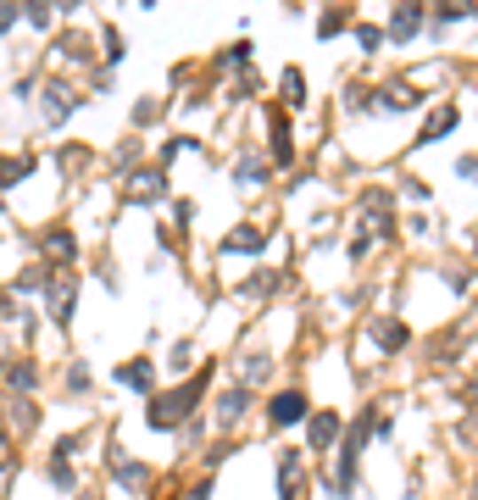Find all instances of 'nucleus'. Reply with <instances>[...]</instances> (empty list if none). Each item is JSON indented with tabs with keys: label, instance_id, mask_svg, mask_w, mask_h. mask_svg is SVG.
Instances as JSON below:
<instances>
[{
	"label": "nucleus",
	"instance_id": "nucleus-1",
	"mask_svg": "<svg viewBox=\"0 0 478 500\" xmlns=\"http://www.w3.org/2000/svg\"><path fill=\"white\" fill-rule=\"evenodd\" d=\"M200 389H206V372H200L195 384H184V389H173V395H156V401H151V411H145V417H151V428H178L184 417L195 411V401H200Z\"/></svg>",
	"mask_w": 478,
	"mask_h": 500
},
{
	"label": "nucleus",
	"instance_id": "nucleus-2",
	"mask_svg": "<svg viewBox=\"0 0 478 500\" xmlns=\"http://www.w3.org/2000/svg\"><path fill=\"white\" fill-rule=\"evenodd\" d=\"M306 395L301 389H278L273 395V401H267V423H273V428H295V423H306Z\"/></svg>",
	"mask_w": 478,
	"mask_h": 500
},
{
	"label": "nucleus",
	"instance_id": "nucleus-3",
	"mask_svg": "<svg viewBox=\"0 0 478 500\" xmlns=\"http://www.w3.org/2000/svg\"><path fill=\"white\" fill-rule=\"evenodd\" d=\"M73 301H78V278H73V273H61V278L45 289V306H51V323H56V328H67V323H73Z\"/></svg>",
	"mask_w": 478,
	"mask_h": 500
},
{
	"label": "nucleus",
	"instance_id": "nucleus-4",
	"mask_svg": "<svg viewBox=\"0 0 478 500\" xmlns=\"http://www.w3.org/2000/svg\"><path fill=\"white\" fill-rule=\"evenodd\" d=\"M78 100H84V95H73L61 78H51V83H45V100H39V112H45V122H67V117L78 112Z\"/></svg>",
	"mask_w": 478,
	"mask_h": 500
},
{
	"label": "nucleus",
	"instance_id": "nucleus-5",
	"mask_svg": "<svg viewBox=\"0 0 478 500\" xmlns=\"http://www.w3.org/2000/svg\"><path fill=\"white\" fill-rule=\"evenodd\" d=\"M423 95L411 83H389V90H372V112H418Z\"/></svg>",
	"mask_w": 478,
	"mask_h": 500
},
{
	"label": "nucleus",
	"instance_id": "nucleus-6",
	"mask_svg": "<svg viewBox=\"0 0 478 500\" xmlns=\"http://www.w3.org/2000/svg\"><path fill=\"white\" fill-rule=\"evenodd\" d=\"M306 440H311V450H334L340 417H334V411H311V417H306Z\"/></svg>",
	"mask_w": 478,
	"mask_h": 500
},
{
	"label": "nucleus",
	"instance_id": "nucleus-7",
	"mask_svg": "<svg viewBox=\"0 0 478 500\" xmlns=\"http://www.w3.org/2000/svg\"><path fill=\"white\" fill-rule=\"evenodd\" d=\"M367 333H372V345L379 350H406V323H395V317H367Z\"/></svg>",
	"mask_w": 478,
	"mask_h": 500
},
{
	"label": "nucleus",
	"instance_id": "nucleus-8",
	"mask_svg": "<svg viewBox=\"0 0 478 500\" xmlns=\"http://www.w3.org/2000/svg\"><path fill=\"white\" fill-rule=\"evenodd\" d=\"M245 411H251V389H245V384H234V389L217 395V423H223V428H234Z\"/></svg>",
	"mask_w": 478,
	"mask_h": 500
},
{
	"label": "nucleus",
	"instance_id": "nucleus-9",
	"mask_svg": "<svg viewBox=\"0 0 478 500\" xmlns=\"http://www.w3.org/2000/svg\"><path fill=\"white\" fill-rule=\"evenodd\" d=\"M456 117H462V112H456L451 100H445V106H434V112H428V122H423V134L411 139V145H434V139H445V134L456 129Z\"/></svg>",
	"mask_w": 478,
	"mask_h": 500
},
{
	"label": "nucleus",
	"instance_id": "nucleus-10",
	"mask_svg": "<svg viewBox=\"0 0 478 500\" xmlns=\"http://www.w3.org/2000/svg\"><path fill=\"white\" fill-rule=\"evenodd\" d=\"M389 206H395V200H389V190H367V195H362V212L372 217V228H379V234H395Z\"/></svg>",
	"mask_w": 478,
	"mask_h": 500
},
{
	"label": "nucleus",
	"instance_id": "nucleus-11",
	"mask_svg": "<svg viewBox=\"0 0 478 500\" xmlns=\"http://www.w3.org/2000/svg\"><path fill=\"white\" fill-rule=\"evenodd\" d=\"M129 195H134V200H161V195H168V178H161L156 167H145V173L129 178Z\"/></svg>",
	"mask_w": 478,
	"mask_h": 500
},
{
	"label": "nucleus",
	"instance_id": "nucleus-12",
	"mask_svg": "<svg viewBox=\"0 0 478 500\" xmlns=\"http://www.w3.org/2000/svg\"><path fill=\"white\" fill-rule=\"evenodd\" d=\"M117 384H129V389H145V395H151V389H156V367L145 362V356H139V362H122V367H117Z\"/></svg>",
	"mask_w": 478,
	"mask_h": 500
},
{
	"label": "nucleus",
	"instance_id": "nucleus-13",
	"mask_svg": "<svg viewBox=\"0 0 478 500\" xmlns=\"http://www.w3.org/2000/svg\"><path fill=\"white\" fill-rule=\"evenodd\" d=\"M423 17H428L423 6H395V12H389V34H395V39H411V34L423 28Z\"/></svg>",
	"mask_w": 478,
	"mask_h": 500
},
{
	"label": "nucleus",
	"instance_id": "nucleus-14",
	"mask_svg": "<svg viewBox=\"0 0 478 500\" xmlns=\"http://www.w3.org/2000/svg\"><path fill=\"white\" fill-rule=\"evenodd\" d=\"M234 178L245 184V190H256V184H267L273 173H267V161H262V156H251V151H245V156L234 161Z\"/></svg>",
	"mask_w": 478,
	"mask_h": 500
},
{
	"label": "nucleus",
	"instance_id": "nucleus-15",
	"mask_svg": "<svg viewBox=\"0 0 478 500\" xmlns=\"http://www.w3.org/2000/svg\"><path fill=\"white\" fill-rule=\"evenodd\" d=\"M262 245H267V234L256 223H245V228H234V234L223 239V256H228V250H245V256H251V250H262Z\"/></svg>",
	"mask_w": 478,
	"mask_h": 500
},
{
	"label": "nucleus",
	"instance_id": "nucleus-16",
	"mask_svg": "<svg viewBox=\"0 0 478 500\" xmlns=\"http://www.w3.org/2000/svg\"><path fill=\"white\" fill-rule=\"evenodd\" d=\"M267 151H273V167H289V161H295V145H289V129H284V117L273 122V145H267Z\"/></svg>",
	"mask_w": 478,
	"mask_h": 500
},
{
	"label": "nucleus",
	"instance_id": "nucleus-17",
	"mask_svg": "<svg viewBox=\"0 0 478 500\" xmlns=\"http://www.w3.org/2000/svg\"><path fill=\"white\" fill-rule=\"evenodd\" d=\"M34 173V156H12V161H0V184H6V190H12V184H23Z\"/></svg>",
	"mask_w": 478,
	"mask_h": 500
},
{
	"label": "nucleus",
	"instance_id": "nucleus-18",
	"mask_svg": "<svg viewBox=\"0 0 478 500\" xmlns=\"http://www.w3.org/2000/svg\"><path fill=\"white\" fill-rule=\"evenodd\" d=\"M284 100H289V106H306V78H301V67H284Z\"/></svg>",
	"mask_w": 478,
	"mask_h": 500
},
{
	"label": "nucleus",
	"instance_id": "nucleus-19",
	"mask_svg": "<svg viewBox=\"0 0 478 500\" xmlns=\"http://www.w3.org/2000/svg\"><path fill=\"white\" fill-rule=\"evenodd\" d=\"M112 467H117V484H122V489H139V484H145V467H139V462H129V456H117Z\"/></svg>",
	"mask_w": 478,
	"mask_h": 500
},
{
	"label": "nucleus",
	"instance_id": "nucleus-20",
	"mask_svg": "<svg viewBox=\"0 0 478 500\" xmlns=\"http://www.w3.org/2000/svg\"><path fill=\"white\" fill-rule=\"evenodd\" d=\"M6 384H12V389H34V384H39V367H34V362H17V367L6 372Z\"/></svg>",
	"mask_w": 478,
	"mask_h": 500
},
{
	"label": "nucleus",
	"instance_id": "nucleus-21",
	"mask_svg": "<svg viewBox=\"0 0 478 500\" xmlns=\"http://www.w3.org/2000/svg\"><path fill=\"white\" fill-rule=\"evenodd\" d=\"M45 250H51L56 262H73V250H78V239H73V234H61V228H56V234L45 239Z\"/></svg>",
	"mask_w": 478,
	"mask_h": 500
},
{
	"label": "nucleus",
	"instance_id": "nucleus-22",
	"mask_svg": "<svg viewBox=\"0 0 478 500\" xmlns=\"http://www.w3.org/2000/svg\"><path fill=\"white\" fill-rule=\"evenodd\" d=\"M267 367H273V356H262V350H256V356H245V389L262 384V379H267Z\"/></svg>",
	"mask_w": 478,
	"mask_h": 500
},
{
	"label": "nucleus",
	"instance_id": "nucleus-23",
	"mask_svg": "<svg viewBox=\"0 0 478 500\" xmlns=\"http://www.w3.org/2000/svg\"><path fill=\"white\" fill-rule=\"evenodd\" d=\"M357 45H362V56H372L384 45V28H372V23H357Z\"/></svg>",
	"mask_w": 478,
	"mask_h": 500
},
{
	"label": "nucleus",
	"instance_id": "nucleus-24",
	"mask_svg": "<svg viewBox=\"0 0 478 500\" xmlns=\"http://www.w3.org/2000/svg\"><path fill=\"white\" fill-rule=\"evenodd\" d=\"M61 51H67L73 61H90V56H95V51H90V39H84V34H67V39H61Z\"/></svg>",
	"mask_w": 478,
	"mask_h": 500
},
{
	"label": "nucleus",
	"instance_id": "nucleus-25",
	"mask_svg": "<svg viewBox=\"0 0 478 500\" xmlns=\"http://www.w3.org/2000/svg\"><path fill=\"white\" fill-rule=\"evenodd\" d=\"M345 23H350V12H328L323 23H317V39H334V34H340Z\"/></svg>",
	"mask_w": 478,
	"mask_h": 500
},
{
	"label": "nucleus",
	"instance_id": "nucleus-26",
	"mask_svg": "<svg viewBox=\"0 0 478 500\" xmlns=\"http://www.w3.org/2000/svg\"><path fill=\"white\" fill-rule=\"evenodd\" d=\"M190 356H195V350H190V340H178V345H173V362H168V367H173V372H184V367H190Z\"/></svg>",
	"mask_w": 478,
	"mask_h": 500
},
{
	"label": "nucleus",
	"instance_id": "nucleus-27",
	"mask_svg": "<svg viewBox=\"0 0 478 500\" xmlns=\"http://www.w3.org/2000/svg\"><path fill=\"white\" fill-rule=\"evenodd\" d=\"M401 195H411V200H428V184H423V178H401Z\"/></svg>",
	"mask_w": 478,
	"mask_h": 500
},
{
	"label": "nucleus",
	"instance_id": "nucleus-28",
	"mask_svg": "<svg viewBox=\"0 0 478 500\" xmlns=\"http://www.w3.org/2000/svg\"><path fill=\"white\" fill-rule=\"evenodd\" d=\"M23 17H28V23H34V28H51V6H28Z\"/></svg>",
	"mask_w": 478,
	"mask_h": 500
},
{
	"label": "nucleus",
	"instance_id": "nucleus-29",
	"mask_svg": "<svg viewBox=\"0 0 478 500\" xmlns=\"http://www.w3.org/2000/svg\"><path fill=\"white\" fill-rule=\"evenodd\" d=\"M367 250H372V234H357V239H350V262H362Z\"/></svg>",
	"mask_w": 478,
	"mask_h": 500
},
{
	"label": "nucleus",
	"instance_id": "nucleus-30",
	"mask_svg": "<svg viewBox=\"0 0 478 500\" xmlns=\"http://www.w3.org/2000/svg\"><path fill=\"white\" fill-rule=\"evenodd\" d=\"M456 173H462L467 184H478V156H462V161H456Z\"/></svg>",
	"mask_w": 478,
	"mask_h": 500
},
{
	"label": "nucleus",
	"instance_id": "nucleus-31",
	"mask_svg": "<svg viewBox=\"0 0 478 500\" xmlns=\"http://www.w3.org/2000/svg\"><path fill=\"white\" fill-rule=\"evenodd\" d=\"M228 61H234V67H245V61H251V45H245V39H239V45H228Z\"/></svg>",
	"mask_w": 478,
	"mask_h": 500
},
{
	"label": "nucleus",
	"instance_id": "nucleus-32",
	"mask_svg": "<svg viewBox=\"0 0 478 500\" xmlns=\"http://www.w3.org/2000/svg\"><path fill=\"white\" fill-rule=\"evenodd\" d=\"M12 23H17V12H12V6H0V34H6Z\"/></svg>",
	"mask_w": 478,
	"mask_h": 500
},
{
	"label": "nucleus",
	"instance_id": "nucleus-33",
	"mask_svg": "<svg viewBox=\"0 0 478 500\" xmlns=\"http://www.w3.org/2000/svg\"><path fill=\"white\" fill-rule=\"evenodd\" d=\"M190 500H212V484H195V489H190Z\"/></svg>",
	"mask_w": 478,
	"mask_h": 500
},
{
	"label": "nucleus",
	"instance_id": "nucleus-34",
	"mask_svg": "<svg viewBox=\"0 0 478 500\" xmlns=\"http://www.w3.org/2000/svg\"><path fill=\"white\" fill-rule=\"evenodd\" d=\"M0 467H12V450L6 445H0Z\"/></svg>",
	"mask_w": 478,
	"mask_h": 500
}]
</instances>
